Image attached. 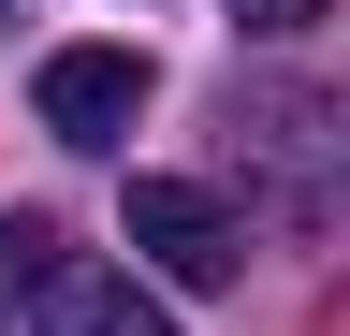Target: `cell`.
Returning <instances> with one entry per match:
<instances>
[{"label": "cell", "mask_w": 350, "mask_h": 336, "mask_svg": "<svg viewBox=\"0 0 350 336\" xmlns=\"http://www.w3.org/2000/svg\"><path fill=\"white\" fill-rule=\"evenodd\" d=\"M117 234L146 248V263H161L175 292H234V263H248L234 205H219L204 176H131V205H117Z\"/></svg>", "instance_id": "obj_1"}, {"label": "cell", "mask_w": 350, "mask_h": 336, "mask_svg": "<svg viewBox=\"0 0 350 336\" xmlns=\"http://www.w3.org/2000/svg\"><path fill=\"white\" fill-rule=\"evenodd\" d=\"M146 88H161L146 44H59V59L29 73V103H44V132H59V146H117L131 117H146Z\"/></svg>", "instance_id": "obj_2"}, {"label": "cell", "mask_w": 350, "mask_h": 336, "mask_svg": "<svg viewBox=\"0 0 350 336\" xmlns=\"http://www.w3.org/2000/svg\"><path fill=\"white\" fill-rule=\"evenodd\" d=\"M29 336H175L146 292H131V263H88V248H59L29 292Z\"/></svg>", "instance_id": "obj_3"}, {"label": "cell", "mask_w": 350, "mask_h": 336, "mask_svg": "<svg viewBox=\"0 0 350 336\" xmlns=\"http://www.w3.org/2000/svg\"><path fill=\"white\" fill-rule=\"evenodd\" d=\"M44 263H59V234H44V220H0V322L44 292Z\"/></svg>", "instance_id": "obj_4"}, {"label": "cell", "mask_w": 350, "mask_h": 336, "mask_svg": "<svg viewBox=\"0 0 350 336\" xmlns=\"http://www.w3.org/2000/svg\"><path fill=\"white\" fill-rule=\"evenodd\" d=\"M336 0H234V29H262V44H292V29H321Z\"/></svg>", "instance_id": "obj_5"}, {"label": "cell", "mask_w": 350, "mask_h": 336, "mask_svg": "<svg viewBox=\"0 0 350 336\" xmlns=\"http://www.w3.org/2000/svg\"><path fill=\"white\" fill-rule=\"evenodd\" d=\"M15 15H29V0H0V29H15Z\"/></svg>", "instance_id": "obj_6"}]
</instances>
